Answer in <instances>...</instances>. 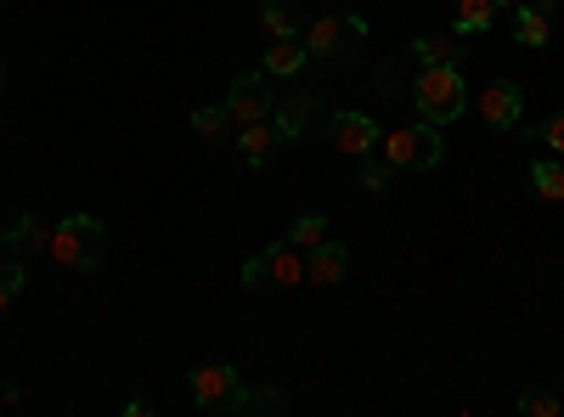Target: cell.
Here are the masks:
<instances>
[{
	"label": "cell",
	"mask_w": 564,
	"mask_h": 417,
	"mask_svg": "<svg viewBox=\"0 0 564 417\" xmlns=\"http://www.w3.org/2000/svg\"><path fill=\"white\" fill-rule=\"evenodd\" d=\"M322 119V102L316 97H289L282 108H271V124L282 142H300V135H311V124Z\"/></svg>",
	"instance_id": "obj_12"
},
{
	"label": "cell",
	"mask_w": 564,
	"mask_h": 417,
	"mask_svg": "<svg viewBox=\"0 0 564 417\" xmlns=\"http://www.w3.org/2000/svg\"><path fill=\"white\" fill-rule=\"evenodd\" d=\"M327 135H334V147L345 153V158H372V147H379V119H372V113H356V108H345V113H334V119H327Z\"/></svg>",
	"instance_id": "obj_8"
},
{
	"label": "cell",
	"mask_w": 564,
	"mask_h": 417,
	"mask_svg": "<svg viewBox=\"0 0 564 417\" xmlns=\"http://www.w3.org/2000/svg\"><path fill=\"white\" fill-rule=\"evenodd\" d=\"M558 406H564V389H558Z\"/></svg>",
	"instance_id": "obj_27"
},
{
	"label": "cell",
	"mask_w": 564,
	"mask_h": 417,
	"mask_svg": "<svg viewBox=\"0 0 564 417\" xmlns=\"http://www.w3.org/2000/svg\"><path fill=\"white\" fill-rule=\"evenodd\" d=\"M520 406L525 417H564V406H558V389H520Z\"/></svg>",
	"instance_id": "obj_21"
},
{
	"label": "cell",
	"mask_w": 564,
	"mask_h": 417,
	"mask_svg": "<svg viewBox=\"0 0 564 417\" xmlns=\"http://www.w3.org/2000/svg\"><path fill=\"white\" fill-rule=\"evenodd\" d=\"M276 147H282V135H276V124H271V119H260V124H243V130H238V153H243V164H249V169H265V164L276 158Z\"/></svg>",
	"instance_id": "obj_14"
},
{
	"label": "cell",
	"mask_w": 564,
	"mask_h": 417,
	"mask_svg": "<svg viewBox=\"0 0 564 417\" xmlns=\"http://www.w3.org/2000/svg\"><path fill=\"white\" fill-rule=\"evenodd\" d=\"M102 249H108V226L97 215H68L52 226V243H45V254H52L63 271H97L102 265Z\"/></svg>",
	"instance_id": "obj_2"
},
{
	"label": "cell",
	"mask_w": 564,
	"mask_h": 417,
	"mask_svg": "<svg viewBox=\"0 0 564 417\" xmlns=\"http://www.w3.org/2000/svg\"><path fill=\"white\" fill-rule=\"evenodd\" d=\"M395 175H401V169L384 164V158H361V193H367V198H384V193L395 187Z\"/></svg>",
	"instance_id": "obj_20"
},
{
	"label": "cell",
	"mask_w": 564,
	"mask_h": 417,
	"mask_svg": "<svg viewBox=\"0 0 564 417\" xmlns=\"http://www.w3.org/2000/svg\"><path fill=\"white\" fill-rule=\"evenodd\" d=\"M502 12H508V0H457L452 34H486V29H491Z\"/></svg>",
	"instance_id": "obj_16"
},
{
	"label": "cell",
	"mask_w": 564,
	"mask_h": 417,
	"mask_svg": "<svg viewBox=\"0 0 564 417\" xmlns=\"http://www.w3.org/2000/svg\"><path fill=\"white\" fill-rule=\"evenodd\" d=\"M311 68V52H305V40H271L265 45V57H260V74L265 79H294Z\"/></svg>",
	"instance_id": "obj_13"
},
{
	"label": "cell",
	"mask_w": 564,
	"mask_h": 417,
	"mask_svg": "<svg viewBox=\"0 0 564 417\" xmlns=\"http://www.w3.org/2000/svg\"><path fill=\"white\" fill-rule=\"evenodd\" d=\"M513 40H520V45H547L553 40V12L536 7V0L520 7V12H513Z\"/></svg>",
	"instance_id": "obj_17"
},
{
	"label": "cell",
	"mask_w": 564,
	"mask_h": 417,
	"mask_svg": "<svg viewBox=\"0 0 564 417\" xmlns=\"http://www.w3.org/2000/svg\"><path fill=\"white\" fill-rule=\"evenodd\" d=\"M305 283V249L271 243L243 260V288H300Z\"/></svg>",
	"instance_id": "obj_5"
},
{
	"label": "cell",
	"mask_w": 564,
	"mask_h": 417,
	"mask_svg": "<svg viewBox=\"0 0 564 417\" xmlns=\"http://www.w3.org/2000/svg\"><path fill=\"white\" fill-rule=\"evenodd\" d=\"M45 243H52V226H45L40 215H18L7 231H0V249H7V254H18V260L40 254Z\"/></svg>",
	"instance_id": "obj_11"
},
{
	"label": "cell",
	"mask_w": 564,
	"mask_h": 417,
	"mask_svg": "<svg viewBox=\"0 0 564 417\" xmlns=\"http://www.w3.org/2000/svg\"><path fill=\"white\" fill-rule=\"evenodd\" d=\"M322 238H327V220H322V215H300L294 231H289V243H294V249H316Z\"/></svg>",
	"instance_id": "obj_24"
},
{
	"label": "cell",
	"mask_w": 564,
	"mask_h": 417,
	"mask_svg": "<svg viewBox=\"0 0 564 417\" xmlns=\"http://www.w3.org/2000/svg\"><path fill=\"white\" fill-rule=\"evenodd\" d=\"M226 124H231V119H226V102H220V108H193V130L204 135V142H220Z\"/></svg>",
	"instance_id": "obj_23"
},
{
	"label": "cell",
	"mask_w": 564,
	"mask_h": 417,
	"mask_svg": "<svg viewBox=\"0 0 564 417\" xmlns=\"http://www.w3.org/2000/svg\"><path fill=\"white\" fill-rule=\"evenodd\" d=\"M475 108H480V119H486L491 130H513V124L525 119V90L513 85V79H491V85L480 90Z\"/></svg>",
	"instance_id": "obj_9"
},
{
	"label": "cell",
	"mask_w": 564,
	"mask_h": 417,
	"mask_svg": "<svg viewBox=\"0 0 564 417\" xmlns=\"http://www.w3.org/2000/svg\"><path fill=\"white\" fill-rule=\"evenodd\" d=\"M536 7H547V12H553V0H536Z\"/></svg>",
	"instance_id": "obj_26"
},
{
	"label": "cell",
	"mask_w": 564,
	"mask_h": 417,
	"mask_svg": "<svg viewBox=\"0 0 564 417\" xmlns=\"http://www.w3.org/2000/svg\"><path fill=\"white\" fill-rule=\"evenodd\" d=\"M271 79L265 74H238V79H231V90H226V119L231 124H260V119H271Z\"/></svg>",
	"instance_id": "obj_7"
},
{
	"label": "cell",
	"mask_w": 564,
	"mask_h": 417,
	"mask_svg": "<svg viewBox=\"0 0 564 417\" xmlns=\"http://www.w3.org/2000/svg\"><path fill=\"white\" fill-rule=\"evenodd\" d=\"M260 29H265V40H294L300 34L294 12L282 7V0H265V7H260Z\"/></svg>",
	"instance_id": "obj_19"
},
{
	"label": "cell",
	"mask_w": 564,
	"mask_h": 417,
	"mask_svg": "<svg viewBox=\"0 0 564 417\" xmlns=\"http://www.w3.org/2000/svg\"><path fill=\"white\" fill-rule=\"evenodd\" d=\"M531 142H542V147L564 153V113H553L547 124H536V130H531Z\"/></svg>",
	"instance_id": "obj_25"
},
{
	"label": "cell",
	"mask_w": 564,
	"mask_h": 417,
	"mask_svg": "<svg viewBox=\"0 0 564 417\" xmlns=\"http://www.w3.org/2000/svg\"><path fill=\"white\" fill-rule=\"evenodd\" d=\"M412 102H417V119H430V124L463 119V108H468L463 68H430V63H423L417 79H412Z\"/></svg>",
	"instance_id": "obj_3"
},
{
	"label": "cell",
	"mask_w": 564,
	"mask_h": 417,
	"mask_svg": "<svg viewBox=\"0 0 564 417\" xmlns=\"http://www.w3.org/2000/svg\"><path fill=\"white\" fill-rule=\"evenodd\" d=\"M186 389H193V406L198 411H271V406H282V389H249L231 361L193 366Z\"/></svg>",
	"instance_id": "obj_1"
},
{
	"label": "cell",
	"mask_w": 564,
	"mask_h": 417,
	"mask_svg": "<svg viewBox=\"0 0 564 417\" xmlns=\"http://www.w3.org/2000/svg\"><path fill=\"white\" fill-rule=\"evenodd\" d=\"M379 158L395 164V169H435L441 164V124L412 119V124L384 130L379 135Z\"/></svg>",
	"instance_id": "obj_4"
},
{
	"label": "cell",
	"mask_w": 564,
	"mask_h": 417,
	"mask_svg": "<svg viewBox=\"0 0 564 417\" xmlns=\"http://www.w3.org/2000/svg\"><path fill=\"white\" fill-rule=\"evenodd\" d=\"M18 294H23V260L7 254V260H0V310H12Z\"/></svg>",
	"instance_id": "obj_22"
},
{
	"label": "cell",
	"mask_w": 564,
	"mask_h": 417,
	"mask_svg": "<svg viewBox=\"0 0 564 417\" xmlns=\"http://www.w3.org/2000/svg\"><path fill=\"white\" fill-rule=\"evenodd\" d=\"M531 187H536L547 204H564V164H553V158H536V164H531Z\"/></svg>",
	"instance_id": "obj_18"
},
{
	"label": "cell",
	"mask_w": 564,
	"mask_h": 417,
	"mask_svg": "<svg viewBox=\"0 0 564 417\" xmlns=\"http://www.w3.org/2000/svg\"><path fill=\"white\" fill-rule=\"evenodd\" d=\"M412 57L430 63V68H457L463 63V34H417Z\"/></svg>",
	"instance_id": "obj_15"
},
{
	"label": "cell",
	"mask_w": 564,
	"mask_h": 417,
	"mask_svg": "<svg viewBox=\"0 0 564 417\" xmlns=\"http://www.w3.org/2000/svg\"><path fill=\"white\" fill-rule=\"evenodd\" d=\"M0 79H7V68H0Z\"/></svg>",
	"instance_id": "obj_28"
},
{
	"label": "cell",
	"mask_w": 564,
	"mask_h": 417,
	"mask_svg": "<svg viewBox=\"0 0 564 417\" xmlns=\"http://www.w3.org/2000/svg\"><path fill=\"white\" fill-rule=\"evenodd\" d=\"M367 40V18L356 12H339V18H316L305 29V52L311 63H350V45Z\"/></svg>",
	"instance_id": "obj_6"
},
{
	"label": "cell",
	"mask_w": 564,
	"mask_h": 417,
	"mask_svg": "<svg viewBox=\"0 0 564 417\" xmlns=\"http://www.w3.org/2000/svg\"><path fill=\"white\" fill-rule=\"evenodd\" d=\"M345 271H350V254H345V243H316V249H305V283H316V288H339L345 283Z\"/></svg>",
	"instance_id": "obj_10"
}]
</instances>
